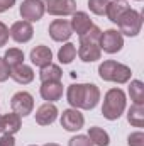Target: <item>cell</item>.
Returning <instances> with one entry per match:
<instances>
[{"instance_id":"obj_23","label":"cell","mask_w":144,"mask_h":146,"mask_svg":"<svg viewBox=\"0 0 144 146\" xmlns=\"http://www.w3.org/2000/svg\"><path fill=\"white\" fill-rule=\"evenodd\" d=\"M127 121H129L132 126H136V127H143L144 126V106L134 104V106L129 109Z\"/></svg>"},{"instance_id":"obj_8","label":"cell","mask_w":144,"mask_h":146,"mask_svg":"<svg viewBox=\"0 0 144 146\" xmlns=\"http://www.w3.org/2000/svg\"><path fill=\"white\" fill-rule=\"evenodd\" d=\"M19 12H20V17L26 19L27 22H36V21H39L44 15V12H46L44 2L42 0H24L20 3Z\"/></svg>"},{"instance_id":"obj_19","label":"cell","mask_w":144,"mask_h":146,"mask_svg":"<svg viewBox=\"0 0 144 146\" xmlns=\"http://www.w3.org/2000/svg\"><path fill=\"white\" fill-rule=\"evenodd\" d=\"M131 7H129V3L126 2V0H114V2H108L107 5V12H105V15H107L108 19L112 21V22H119V19L129 10Z\"/></svg>"},{"instance_id":"obj_22","label":"cell","mask_w":144,"mask_h":146,"mask_svg":"<svg viewBox=\"0 0 144 146\" xmlns=\"http://www.w3.org/2000/svg\"><path fill=\"white\" fill-rule=\"evenodd\" d=\"M88 138H90V141L93 145L97 146H108V143H110L108 134L102 127H90L88 129Z\"/></svg>"},{"instance_id":"obj_20","label":"cell","mask_w":144,"mask_h":146,"mask_svg":"<svg viewBox=\"0 0 144 146\" xmlns=\"http://www.w3.org/2000/svg\"><path fill=\"white\" fill-rule=\"evenodd\" d=\"M61 76H63V72L58 65H48L44 68H41V73H39V78L41 82H61Z\"/></svg>"},{"instance_id":"obj_3","label":"cell","mask_w":144,"mask_h":146,"mask_svg":"<svg viewBox=\"0 0 144 146\" xmlns=\"http://www.w3.org/2000/svg\"><path fill=\"white\" fill-rule=\"evenodd\" d=\"M126 110V94L120 88H110L105 94L102 114L108 121H117Z\"/></svg>"},{"instance_id":"obj_5","label":"cell","mask_w":144,"mask_h":146,"mask_svg":"<svg viewBox=\"0 0 144 146\" xmlns=\"http://www.w3.org/2000/svg\"><path fill=\"white\" fill-rule=\"evenodd\" d=\"M119 33L120 34H126V36H137L141 33V27H143V15L137 12V10H132L129 9L120 19H119Z\"/></svg>"},{"instance_id":"obj_12","label":"cell","mask_w":144,"mask_h":146,"mask_svg":"<svg viewBox=\"0 0 144 146\" xmlns=\"http://www.w3.org/2000/svg\"><path fill=\"white\" fill-rule=\"evenodd\" d=\"M85 124L83 115L80 114L78 109H66L61 114V126L66 131H80Z\"/></svg>"},{"instance_id":"obj_13","label":"cell","mask_w":144,"mask_h":146,"mask_svg":"<svg viewBox=\"0 0 144 146\" xmlns=\"http://www.w3.org/2000/svg\"><path fill=\"white\" fill-rule=\"evenodd\" d=\"M56 117H58V109L51 102L42 104L36 110V122L39 126H49V124H53L56 121Z\"/></svg>"},{"instance_id":"obj_35","label":"cell","mask_w":144,"mask_h":146,"mask_svg":"<svg viewBox=\"0 0 144 146\" xmlns=\"http://www.w3.org/2000/svg\"><path fill=\"white\" fill-rule=\"evenodd\" d=\"M32 146H34V145H32Z\"/></svg>"},{"instance_id":"obj_28","label":"cell","mask_w":144,"mask_h":146,"mask_svg":"<svg viewBox=\"0 0 144 146\" xmlns=\"http://www.w3.org/2000/svg\"><path fill=\"white\" fill-rule=\"evenodd\" d=\"M127 143H129V146H144V134L141 131L132 133V134L127 138Z\"/></svg>"},{"instance_id":"obj_4","label":"cell","mask_w":144,"mask_h":146,"mask_svg":"<svg viewBox=\"0 0 144 146\" xmlns=\"http://www.w3.org/2000/svg\"><path fill=\"white\" fill-rule=\"evenodd\" d=\"M98 75L105 82H115V83H127L132 76L129 66L117 63L114 60H107L98 66Z\"/></svg>"},{"instance_id":"obj_10","label":"cell","mask_w":144,"mask_h":146,"mask_svg":"<svg viewBox=\"0 0 144 146\" xmlns=\"http://www.w3.org/2000/svg\"><path fill=\"white\" fill-rule=\"evenodd\" d=\"M49 36L53 41H58V42H63V41H68L71 37L73 31H71V26L68 21L65 19H56L49 24Z\"/></svg>"},{"instance_id":"obj_9","label":"cell","mask_w":144,"mask_h":146,"mask_svg":"<svg viewBox=\"0 0 144 146\" xmlns=\"http://www.w3.org/2000/svg\"><path fill=\"white\" fill-rule=\"evenodd\" d=\"M44 9L51 15H73L76 12L75 0H42Z\"/></svg>"},{"instance_id":"obj_31","label":"cell","mask_w":144,"mask_h":146,"mask_svg":"<svg viewBox=\"0 0 144 146\" xmlns=\"http://www.w3.org/2000/svg\"><path fill=\"white\" fill-rule=\"evenodd\" d=\"M0 146H15V139H14V136L3 133V136L0 138Z\"/></svg>"},{"instance_id":"obj_32","label":"cell","mask_w":144,"mask_h":146,"mask_svg":"<svg viewBox=\"0 0 144 146\" xmlns=\"http://www.w3.org/2000/svg\"><path fill=\"white\" fill-rule=\"evenodd\" d=\"M15 3V0H0V12H5L9 10L12 5Z\"/></svg>"},{"instance_id":"obj_24","label":"cell","mask_w":144,"mask_h":146,"mask_svg":"<svg viewBox=\"0 0 144 146\" xmlns=\"http://www.w3.org/2000/svg\"><path fill=\"white\" fill-rule=\"evenodd\" d=\"M5 63L9 65V68H14L17 65H22L24 63V53L17 48H10L5 51V56H3Z\"/></svg>"},{"instance_id":"obj_30","label":"cell","mask_w":144,"mask_h":146,"mask_svg":"<svg viewBox=\"0 0 144 146\" xmlns=\"http://www.w3.org/2000/svg\"><path fill=\"white\" fill-rule=\"evenodd\" d=\"M9 29H7V26L3 24V22H0V48L2 46H5L7 44V41H9Z\"/></svg>"},{"instance_id":"obj_25","label":"cell","mask_w":144,"mask_h":146,"mask_svg":"<svg viewBox=\"0 0 144 146\" xmlns=\"http://www.w3.org/2000/svg\"><path fill=\"white\" fill-rule=\"evenodd\" d=\"M75 56H76V48H75V44H71V42H66V44L58 51V60H59L63 65L71 63L73 60H75Z\"/></svg>"},{"instance_id":"obj_2","label":"cell","mask_w":144,"mask_h":146,"mask_svg":"<svg viewBox=\"0 0 144 146\" xmlns=\"http://www.w3.org/2000/svg\"><path fill=\"white\" fill-rule=\"evenodd\" d=\"M100 36L102 31L97 26H92L85 34L80 36V48H78V56L81 61L85 63H92L100 60L102 56V49H100Z\"/></svg>"},{"instance_id":"obj_17","label":"cell","mask_w":144,"mask_h":146,"mask_svg":"<svg viewBox=\"0 0 144 146\" xmlns=\"http://www.w3.org/2000/svg\"><path fill=\"white\" fill-rule=\"evenodd\" d=\"M70 26H71V31H75L78 36H81V34H85L93 24H92V19L88 17V14H85V12H75Z\"/></svg>"},{"instance_id":"obj_14","label":"cell","mask_w":144,"mask_h":146,"mask_svg":"<svg viewBox=\"0 0 144 146\" xmlns=\"http://www.w3.org/2000/svg\"><path fill=\"white\" fill-rule=\"evenodd\" d=\"M39 92H41V97L48 102L59 100L63 97V83L61 82H44Z\"/></svg>"},{"instance_id":"obj_27","label":"cell","mask_w":144,"mask_h":146,"mask_svg":"<svg viewBox=\"0 0 144 146\" xmlns=\"http://www.w3.org/2000/svg\"><path fill=\"white\" fill-rule=\"evenodd\" d=\"M68 146H95L92 141H90V138L88 136H83V134H80V136H75L70 139V143Z\"/></svg>"},{"instance_id":"obj_34","label":"cell","mask_w":144,"mask_h":146,"mask_svg":"<svg viewBox=\"0 0 144 146\" xmlns=\"http://www.w3.org/2000/svg\"><path fill=\"white\" fill-rule=\"evenodd\" d=\"M0 133H2V115H0Z\"/></svg>"},{"instance_id":"obj_1","label":"cell","mask_w":144,"mask_h":146,"mask_svg":"<svg viewBox=\"0 0 144 146\" xmlns=\"http://www.w3.org/2000/svg\"><path fill=\"white\" fill-rule=\"evenodd\" d=\"M66 97L73 109L92 110L100 100V90L93 83H76L68 87Z\"/></svg>"},{"instance_id":"obj_18","label":"cell","mask_w":144,"mask_h":146,"mask_svg":"<svg viewBox=\"0 0 144 146\" xmlns=\"http://www.w3.org/2000/svg\"><path fill=\"white\" fill-rule=\"evenodd\" d=\"M22 127V121H20V115H17L15 112H10V114H5L2 115V133L5 134H15L19 133Z\"/></svg>"},{"instance_id":"obj_29","label":"cell","mask_w":144,"mask_h":146,"mask_svg":"<svg viewBox=\"0 0 144 146\" xmlns=\"http://www.w3.org/2000/svg\"><path fill=\"white\" fill-rule=\"evenodd\" d=\"M9 76H10V68H9V65L5 63V60L0 58V82H5Z\"/></svg>"},{"instance_id":"obj_21","label":"cell","mask_w":144,"mask_h":146,"mask_svg":"<svg viewBox=\"0 0 144 146\" xmlns=\"http://www.w3.org/2000/svg\"><path fill=\"white\" fill-rule=\"evenodd\" d=\"M129 95L134 104L144 106V83L141 80H132L129 85Z\"/></svg>"},{"instance_id":"obj_33","label":"cell","mask_w":144,"mask_h":146,"mask_svg":"<svg viewBox=\"0 0 144 146\" xmlns=\"http://www.w3.org/2000/svg\"><path fill=\"white\" fill-rule=\"evenodd\" d=\"M44 146H59V145H56V143H48V145H44Z\"/></svg>"},{"instance_id":"obj_16","label":"cell","mask_w":144,"mask_h":146,"mask_svg":"<svg viewBox=\"0 0 144 146\" xmlns=\"http://www.w3.org/2000/svg\"><path fill=\"white\" fill-rule=\"evenodd\" d=\"M10 78L14 82L20 83V85H27V83H31L34 80V72H32L31 66L22 63V65H17V66L10 68Z\"/></svg>"},{"instance_id":"obj_15","label":"cell","mask_w":144,"mask_h":146,"mask_svg":"<svg viewBox=\"0 0 144 146\" xmlns=\"http://www.w3.org/2000/svg\"><path fill=\"white\" fill-rule=\"evenodd\" d=\"M51 60H53V53L48 46H36L32 51H31V61L32 65H36L39 68H44L48 65H51Z\"/></svg>"},{"instance_id":"obj_7","label":"cell","mask_w":144,"mask_h":146,"mask_svg":"<svg viewBox=\"0 0 144 146\" xmlns=\"http://www.w3.org/2000/svg\"><path fill=\"white\" fill-rule=\"evenodd\" d=\"M100 49H104L108 54H114V53H119L124 46V37L119 31L115 29H108L105 33H102L100 36Z\"/></svg>"},{"instance_id":"obj_26","label":"cell","mask_w":144,"mask_h":146,"mask_svg":"<svg viewBox=\"0 0 144 146\" xmlns=\"http://www.w3.org/2000/svg\"><path fill=\"white\" fill-rule=\"evenodd\" d=\"M107 5H108V0H88L90 10H92L93 14H97V15H105Z\"/></svg>"},{"instance_id":"obj_6","label":"cell","mask_w":144,"mask_h":146,"mask_svg":"<svg viewBox=\"0 0 144 146\" xmlns=\"http://www.w3.org/2000/svg\"><path fill=\"white\" fill-rule=\"evenodd\" d=\"M10 107H12V112H15L17 115L26 117L34 109V99L29 92H17L10 99Z\"/></svg>"},{"instance_id":"obj_11","label":"cell","mask_w":144,"mask_h":146,"mask_svg":"<svg viewBox=\"0 0 144 146\" xmlns=\"http://www.w3.org/2000/svg\"><path fill=\"white\" fill-rule=\"evenodd\" d=\"M9 33H10V36H12V39L15 42H22V44L29 42L32 39V36H34V29H32L31 22H27V21H17V22H14Z\"/></svg>"}]
</instances>
